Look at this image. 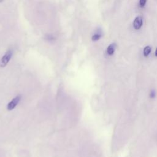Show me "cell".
Segmentation results:
<instances>
[{
	"label": "cell",
	"instance_id": "1",
	"mask_svg": "<svg viewBox=\"0 0 157 157\" xmlns=\"http://www.w3.org/2000/svg\"><path fill=\"white\" fill-rule=\"evenodd\" d=\"M12 56V51L11 50H7L5 54L2 56L1 59H0V67H4L9 63Z\"/></svg>",
	"mask_w": 157,
	"mask_h": 157
},
{
	"label": "cell",
	"instance_id": "2",
	"mask_svg": "<svg viewBox=\"0 0 157 157\" xmlns=\"http://www.w3.org/2000/svg\"><path fill=\"white\" fill-rule=\"evenodd\" d=\"M21 99L20 96H17L15 98H14L7 105V109L9 111L12 110L17 105V104L19 103Z\"/></svg>",
	"mask_w": 157,
	"mask_h": 157
},
{
	"label": "cell",
	"instance_id": "3",
	"mask_svg": "<svg viewBox=\"0 0 157 157\" xmlns=\"http://www.w3.org/2000/svg\"><path fill=\"white\" fill-rule=\"evenodd\" d=\"M142 23H143L142 17L140 15L137 16L134 18V21H133V27H134V28L136 30L139 29L142 26Z\"/></svg>",
	"mask_w": 157,
	"mask_h": 157
},
{
	"label": "cell",
	"instance_id": "4",
	"mask_svg": "<svg viewBox=\"0 0 157 157\" xmlns=\"http://www.w3.org/2000/svg\"><path fill=\"white\" fill-rule=\"evenodd\" d=\"M117 47V45L115 43H112L110 44L107 48V53L108 55H112L116 49Z\"/></svg>",
	"mask_w": 157,
	"mask_h": 157
},
{
	"label": "cell",
	"instance_id": "5",
	"mask_svg": "<svg viewBox=\"0 0 157 157\" xmlns=\"http://www.w3.org/2000/svg\"><path fill=\"white\" fill-rule=\"evenodd\" d=\"M151 48L150 46L149 45H147L146 47H144V50H143V53H144V55L147 57L149 55V54L151 52Z\"/></svg>",
	"mask_w": 157,
	"mask_h": 157
},
{
	"label": "cell",
	"instance_id": "6",
	"mask_svg": "<svg viewBox=\"0 0 157 157\" xmlns=\"http://www.w3.org/2000/svg\"><path fill=\"white\" fill-rule=\"evenodd\" d=\"M101 37H102V35L100 33H96L92 36L91 40L93 42H96V41H98V40H99Z\"/></svg>",
	"mask_w": 157,
	"mask_h": 157
},
{
	"label": "cell",
	"instance_id": "7",
	"mask_svg": "<svg viewBox=\"0 0 157 157\" xmlns=\"http://www.w3.org/2000/svg\"><path fill=\"white\" fill-rule=\"evenodd\" d=\"M147 0H139V6L140 7H144L147 2Z\"/></svg>",
	"mask_w": 157,
	"mask_h": 157
},
{
	"label": "cell",
	"instance_id": "8",
	"mask_svg": "<svg viewBox=\"0 0 157 157\" xmlns=\"http://www.w3.org/2000/svg\"><path fill=\"white\" fill-rule=\"evenodd\" d=\"M155 95H156V92H155V90H151V91H150V98H154L155 96Z\"/></svg>",
	"mask_w": 157,
	"mask_h": 157
},
{
	"label": "cell",
	"instance_id": "9",
	"mask_svg": "<svg viewBox=\"0 0 157 157\" xmlns=\"http://www.w3.org/2000/svg\"><path fill=\"white\" fill-rule=\"evenodd\" d=\"M47 40H52L55 39L54 37H53L52 35H50V34L47 35Z\"/></svg>",
	"mask_w": 157,
	"mask_h": 157
},
{
	"label": "cell",
	"instance_id": "10",
	"mask_svg": "<svg viewBox=\"0 0 157 157\" xmlns=\"http://www.w3.org/2000/svg\"><path fill=\"white\" fill-rule=\"evenodd\" d=\"M155 56H157V48H156V49L155 50Z\"/></svg>",
	"mask_w": 157,
	"mask_h": 157
},
{
	"label": "cell",
	"instance_id": "11",
	"mask_svg": "<svg viewBox=\"0 0 157 157\" xmlns=\"http://www.w3.org/2000/svg\"><path fill=\"white\" fill-rule=\"evenodd\" d=\"M3 1H4V0H0V2H2Z\"/></svg>",
	"mask_w": 157,
	"mask_h": 157
}]
</instances>
